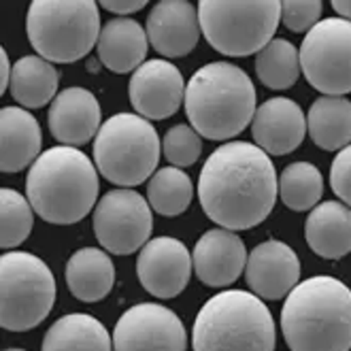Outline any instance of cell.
Segmentation results:
<instances>
[{
  "label": "cell",
  "instance_id": "6da1fadb",
  "mask_svg": "<svg viewBox=\"0 0 351 351\" xmlns=\"http://www.w3.org/2000/svg\"><path fill=\"white\" fill-rule=\"evenodd\" d=\"M275 164L254 143L230 141L217 147L200 171L198 198L211 221L226 230L260 226L277 202Z\"/></svg>",
  "mask_w": 351,
  "mask_h": 351
},
{
  "label": "cell",
  "instance_id": "7a4b0ae2",
  "mask_svg": "<svg viewBox=\"0 0 351 351\" xmlns=\"http://www.w3.org/2000/svg\"><path fill=\"white\" fill-rule=\"evenodd\" d=\"M281 330L292 351H349L351 290L328 275L300 281L283 302Z\"/></svg>",
  "mask_w": 351,
  "mask_h": 351
},
{
  "label": "cell",
  "instance_id": "3957f363",
  "mask_svg": "<svg viewBox=\"0 0 351 351\" xmlns=\"http://www.w3.org/2000/svg\"><path fill=\"white\" fill-rule=\"evenodd\" d=\"M96 164L77 147H51L38 156L26 179V198L34 213L56 226L81 221L98 198Z\"/></svg>",
  "mask_w": 351,
  "mask_h": 351
},
{
  "label": "cell",
  "instance_id": "277c9868",
  "mask_svg": "<svg viewBox=\"0 0 351 351\" xmlns=\"http://www.w3.org/2000/svg\"><path fill=\"white\" fill-rule=\"evenodd\" d=\"M256 86L230 62L198 69L185 86V113L192 128L211 141L239 136L256 115Z\"/></svg>",
  "mask_w": 351,
  "mask_h": 351
},
{
  "label": "cell",
  "instance_id": "5b68a950",
  "mask_svg": "<svg viewBox=\"0 0 351 351\" xmlns=\"http://www.w3.org/2000/svg\"><path fill=\"white\" fill-rule=\"evenodd\" d=\"M275 319L262 298L226 290L204 302L192 328L194 351H275Z\"/></svg>",
  "mask_w": 351,
  "mask_h": 351
},
{
  "label": "cell",
  "instance_id": "8992f818",
  "mask_svg": "<svg viewBox=\"0 0 351 351\" xmlns=\"http://www.w3.org/2000/svg\"><path fill=\"white\" fill-rule=\"evenodd\" d=\"M100 13L94 0H34L26 32L36 53L56 64L86 58L100 38Z\"/></svg>",
  "mask_w": 351,
  "mask_h": 351
},
{
  "label": "cell",
  "instance_id": "52a82bcc",
  "mask_svg": "<svg viewBox=\"0 0 351 351\" xmlns=\"http://www.w3.org/2000/svg\"><path fill=\"white\" fill-rule=\"evenodd\" d=\"M162 143L149 119L136 113H115L94 141V164L107 181L134 188L154 177Z\"/></svg>",
  "mask_w": 351,
  "mask_h": 351
},
{
  "label": "cell",
  "instance_id": "ba28073f",
  "mask_svg": "<svg viewBox=\"0 0 351 351\" xmlns=\"http://www.w3.org/2000/svg\"><path fill=\"white\" fill-rule=\"evenodd\" d=\"M200 30L209 45L232 58L260 53L281 22L277 0H200Z\"/></svg>",
  "mask_w": 351,
  "mask_h": 351
},
{
  "label": "cell",
  "instance_id": "9c48e42d",
  "mask_svg": "<svg viewBox=\"0 0 351 351\" xmlns=\"http://www.w3.org/2000/svg\"><path fill=\"white\" fill-rule=\"evenodd\" d=\"M56 302V279L38 256L9 252L0 258V324L9 332H28Z\"/></svg>",
  "mask_w": 351,
  "mask_h": 351
},
{
  "label": "cell",
  "instance_id": "30bf717a",
  "mask_svg": "<svg viewBox=\"0 0 351 351\" xmlns=\"http://www.w3.org/2000/svg\"><path fill=\"white\" fill-rule=\"evenodd\" d=\"M300 71L326 96L351 92V22L328 17L308 30L300 45Z\"/></svg>",
  "mask_w": 351,
  "mask_h": 351
},
{
  "label": "cell",
  "instance_id": "8fae6325",
  "mask_svg": "<svg viewBox=\"0 0 351 351\" xmlns=\"http://www.w3.org/2000/svg\"><path fill=\"white\" fill-rule=\"evenodd\" d=\"M92 226L102 250L115 256H130L143 250L154 230V215L147 198L130 188L111 190L94 209Z\"/></svg>",
  "mask_w": 351,
  "mask_h": 351
},
{
  "label": "cell",
  "instance_id": "7c38bea8",
  "mask_svg": "<svg viewBox=\"0 0 351 351\" xmlns=\"http://www.w3.org/2000/svg\"><path fill=\"white\" fill-rule=\"evenodd\" d=\"M113 351H188V332L169 306L143 302L117 319Z\"/></svg>",
  "mask_w": 351,
  "mask_h": 351
},
{
  "label": "cell",
  "instance_id": "4fadbf2b",
  "mask_svg": "<svg viewBox=\"0 0 351 351\" xmlns=\"http://www.w3.org/2000/svg\"><path fill=\"white\" fill-rule=\"evenodd\" d=\"M192 254L179 239L158 237L141 250L136 275L141 285L156 298L179 296L192 277Z\"/></svg>",
  "mask_w": 351,
  "mask_h": 351
},
{
  "label": "cell",
  "instance_id": "5bb4252c",
  "mask_svg": "<svg viewBox=\"0 0 351 351\" xmlns=\"http://www.w3.org/2000/svg\"><path fill=\"white\" fill-rule=\"evenodd\" d=\"M128 96L141 117L169 119L185 102V81L173 62L147 60L132 73Z\"/></svg>",
  "mask_w": 351,
  "mask_h": 351
},
{
  "label": "cell",
  "instance_id": "9a60e30c",
  "mask_svg": "<svg viewBox=\"0 0 351 351\" xmlns=\"http://www.w3.org/2000/svg\"><path fill=\"white\" fill-rule=\"evenodd\" d=\"M245 279L252 287V294L262 300L287 298L300 283V260L290 245L264 241L254 247L247 258Z\"/></svg>",
  "mask_w": 351,
  "mask_h": 351
},
{
  "label": "cell",
  "instance_id": "2e32d148",
  "mask_svg": "<svg viewBox=\"0 0 351 351\" xmlns=\"http://www.w3.org/2000/svg\"><path fill=\"white\" fill-rule=\"evenodd\" d=\"M145 32L149 45L164 58H183L198 45L200 19L188 0H160L149 11Z\"/></svg>",
  "mask_w": 351,
  "mask_h": 351
},
{
  "label": "cell",
  "instance_id": "e0dca14e",
  "mask_svg": "<svg viewBox=\"0 0 351 351\" xmlns=\"http://www.w3.org/2000/svg\"><path fill=\"white\" fill-rule=\"evenodd\" d=\"M254 143L271 156L296 152L306 136V117L298 102L290 98H271L262 102L252 119Z\"/></svg>",
  "mask_w": 351,
  "mask_h": 351
},
{
  "label": "cell",
  "instance_id": "ac0fdd59",
  "mask_svg": "<svg viewBox=\"0 0 351 351\" xmlns=\"http://www.w3.org/2000/svg\"><path fill=\"white\" fill-rule=\"evenodd\" d=\"M247 258L243 239L226 228L206 230L192 252L194 273L206 287L232 285L245 271Z\"/></svg>",
  "mask_w": 351,
  "mask_h": 351
},
{
  "label": "cell",
  "instance_id": "d6986e66",
  "mask_svg": "<svg viewBox=\"0 0 351 351\" xmlns=\"http://www.w3.org/2000/svg\"><path fill=\"white\" fill-rule=\"evenodd\" d=\"M100 102L86 88L62 90L49 107V132L66 147H81L100 132Z\"/></svg>",
  "mask_w": 351,
  "mask_h": 351
},
{
  "label": "cell",
  "instance_id": "ffe728a7",
  "mask_svg": "<svg viewBox=\"0 0 351 351\" xmlns=\"http://www.w3.org/2000/svg\"><path fill=\"white\" fill-rule=\"evenodd\" d=\"M40 126L32 113L22 107H5L0 111V171L19 173L40 156Z\"/></svg>",
  "mask_w": 351,
  "mask_h": 351
},
{
  "label": "cell",
  "instance_id": "44dd1931",
  "mask_svg": "<svg viewBox=\"0 0 351 351\" xmlns=\"http://www.w3.org/2000/svg\"><path fill=\"white\" fill-rule=\"evenodd\" d=\"M96 47L102 66L123 75L145 64L149 38L136 19L117 17L102 26Z\"/></svg>",
  "mask_w": 351,
  "mask_h": 351
},
{
  "label": "cell",
  "instance_id": "7402d4cb",
  "mask_svg": "<svg viewBox=\"0 0 351 351\" xmlns=\"http://www.w3.org/2000/svg\"><path fill=\"white\" fill-rule=\"evenodd\" d=\"M308 247L326 260H339L351 252V209L343 202L328 200L308 213L304 223Z\"/></svg>",
  "mask_w": 351,
  "mask_h": 351
},
{
  "label": "cell",
  "instance_id": "603a6c76",
  "mask_svg": "<svg viewBox=\"0 0 351 351\" xmlns=\"http://www.w3.org/2000/svg\"><path fill=\"white\" fill-rule=\"evenodd\" d=\"M115 283V266L107 252L84 247L66 262V285L81 302H98L107 298Z\"/></svg>",
  "mask_w": 351,
  "mask_h": 351
},
{
  "label": "cell",
  "instance_id": "cb8c5ba5",
  "mask_svg": "<svg viewBox=\"0 0 351 351\" xmlns=\"http://www.w3.org/2000/svg\"><path fill=\"white\" fill-rule=\"evenodd\" d=\"M306 132L326 152H341L351 145V100L319 96L308 109Z\"/></svg>",
  "mask_w": 351,
  "mask_h": 351
},
{
  "label": "cell",
  "instance_id": "d4e9b609",
  "mask_svg": "<svg viewBox=\"0 0 351 351\" xmlns=\"http://www.w3.org/2000/svg\"><path fill=\"white\" fill-rule=\"evenodd\" d=\"M40 351H113V343L107 328L96 317L69 313L47 330Z\"/></svg>",
  "mask_w": 351,
  "mask_h": 351
},
{
  "label": "cell",
  "instance_id": "484cf974",
  "mask_svg": "<svg viewBox=\"0 0 351 351\" xmlns=\"http://www.w3.org/2000/svg\"><path fill=\"white\" fill-rule=\"evenodd\" d=\"M58 71L40 56H24L13 64L11 96L26 109H40L58 94Z\"/></svg>",
  "mask_w": 351,
  "mask_h": 351
},
{
  "label": "cell",
  "instance_id": "4316f807",
  "mask_svg": "<svg viewBox=\"0 0 351 351\" xmlns=\"http://www.w3.org/2000/svg\"><path fill=\"white\" fill-rule=\"evenodd\" d=\"M192 198V179L177 167H164L156 171L147 183V202L158 215L177 217L188 211Z\"/></svg>",
  "mask_w": 351,
  "mask_h": 351
},
{
  "label": "cell",
  "instance_id": "83f0119b",
  "mask_svg": "<svg viewBox=\"0 0 351 351\" xmlns=\"http://www.w3.org/2000/svg\"><path fill=\"white\" fill-rule=\"evenodd\" d=\"M256 75L268 90H287L300 77V51L287 38H273L256 56Z\"/></svg>",
  "mask_w": 351,
  "mask_h": 351
},
{
  "label": "cell",
  "instance_id": "f1b7e54d",
  "mask_svg": "<svg viewBox=\"0 0 351 351\" xmlns=\"http://www.w3.org/2000/svg\"><path fill=\"white\" fill-rule=\"evenodd\" d=\"M324 196V177L311 162H294L279 175V198L292 211H313Z\"/></svg>",
  "mask_w": 351,
  "mask_h": 351
},
{
  "label": "cell",
  "instance_id": "f546056e",
  "mask_svg": "<svg viewBox=\"0 0 351 351\" xmlns=\"http://www.w3.org/2000/svg\"><path fill=\"white\" fill-rule=\"evenodd\" d=\"M34 226V209L26 196L17 190H0V245L3 250H15L22 245Z\"/></svg>",
  "mask_w": 351,
  "mask_h": 351
},
{
  "label": "cell",
  "instance_id": "4dcf8cb0",
  "mask_svg": "<svg viewBox=\"0 0 351 351\" xmlns=\"http://www.w3.org/2000/svg\"><path fill=\"white\" fill-rule=\"evenodd\" d=\"M162 154L173 167L183 169V167H192L198 162L202 154V141L200 134L188 126V123H177L173 126L162 138Z\"/></svg>",
  "mask_w": 351,
  "mask_h": 351
},
{
  "label": "cell",
  "instance_id": "1f68e13d",
  "mask_svg": "<svg viewBox=\"0 0 351 351\" xmlns=\"http://www.w3.org/2000/svg\"><path fill=\"white\" fill-rule=\"evenodd\" d=\"M322 7L319 0H285L281 3V22L292 32H308L319 24Z\"/></svg>",
  "mask_w": 351,
  "mask_h": 351
},
{
  "label": "cell",
  "instance_id": "d6a6232c",
  "mask_svg": "<svg viewBox=\"0 0 351 351\" xmlns=\"http://www.w3.org/2000/svg\"><path fill=\"white\" fill-rule=\"evenodd\" d=\"M330 188L351 209V145L341 149L330 167Z\"/></svg>",
  "mask_w": 351,
  "mask_h": 351
},
{
  "label": "cell",
  "instance_id": "836d02e7",
  "mask_svg": "<svg viewBox=\"0 0 351 351\" xmlns=\"http://www.w3.org/2000/svg\"><path fill=\"white\" fill-rule=\"evenodd\" d=\"M147 3L145 0H102L100 7L107 9L111 13H117V15H130V13H136L145 7Z\"/></svg>",
  "mask_w": 351,
  "mask_h": 351
},
{
  "label": "cell",
  "instance_id": "e575fe53",
  "mask_svg": "<svg viewBox=\"0 0 351 351\" xmlns=\"http://www.w3.org/2000/svg\"><path fill=\"white\" fill-rule=\"evenodd\" d=\"M0 71H3V77H0V94H5L7 88L11 86V62H9V56L5 49H0Z\"/></svg>",
  "mask_w": 351,
  "mask_h": 351
},
{
  "label": "cell",
  "instance_id": "d590c367",
  "mask_svg": "<svg viewBox=\"0 0 351 351\" xmlns=\"http://www.w3.org/2000/svg\"><path fill=\"white\" fill-rule=\"evenodd\" d=\"M332 9L347 22H351V0H332Z\"/></svg>",
  "mask_w": 351,
  "mask_h": 351
},
{
  "label": "cell",
  "instance_id": "8d00e7d4",
  "mask_svg": "<svg viewBox=\"0 0 351 351\" xmlns=\"http://www.w3.org/2000/svg\"><path fill=\"white\" fill-rule=\"evenodd\" d=\"M5 351H24V349H5Z\"/></svg>",
  "mask_w": 351,
  "mask_h": 351
}]
</instances>
